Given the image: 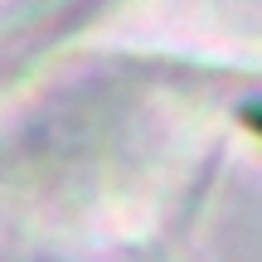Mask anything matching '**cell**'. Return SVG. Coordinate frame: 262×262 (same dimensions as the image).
<instances>
[{
  "instance_id": "cell-1",
  "label": "cell",
  "mask_w": 262,
  "mask_h": 262,
  "mask_svg": "<svg viewBox=\"0 0 262 262\" xmlns=\"http://www.w3.org/2000/svg\"><path fill=\"white\" fill-rule=\"evenodd\" d=\"M257 126H262V112H257Z\"/></svg>"
}]
</instances>
